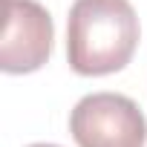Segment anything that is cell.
I'll return each mask as SVG.
<instances>
[{"instance_id": "cell-1", "label": "cell", "mask_w": 147, "mask_h": 147, "mask_svg": "<svg viewBox=\"0 0 147 147\" xmlns=\"http://www.w3.org/2000/svg\"><path fill=\"white\" fill-rule=\"evenodd\" d=\"M138 38L130 0H75L66 18V61L78 75H113L133 61Z\"/></svg>"}, {"instance_id": "cell-2", "label": "cell", "mask_w": 147, "mask_h": 147, "mask_svg": "<svg viewBox=\"0 0 147 147\" xmlns=\"http://www.w3.org/2000/svg\"><path fill=\"white\" fill-rule=\"evenodd\" d=\"M69 133L78 147H144L147 118L121 92H92L72 107Z\"/></svg>"}, {"instance_id": "cell-3", "label": "cell", "mask_w": 147, "mask_h": 147, "mask_svg": "<svg viewBox=\"0 0 147 147\" xmlns=\"http://www.w3.org/2000/svg\"><path fill=\"white\" fill-rule=\"evenodd\" d=\"M55 40L52 15L38 0H6V29L0 40V69L9 75L38 72Z\"/></svg>"}, {"instance_id": "cell-4", "label": "cell", "mask_w": 147, "mask_h": 147, "mask_svg": "<svg viewBox=\"0 0 147 147\" xmlns=\"http://www.w3.org/2000/svg\"><path fill=\"white\" fill-rule=\"evenodd\" d=\"M29 147H61V144H29Z\"/></svg>"}]
</instances>
